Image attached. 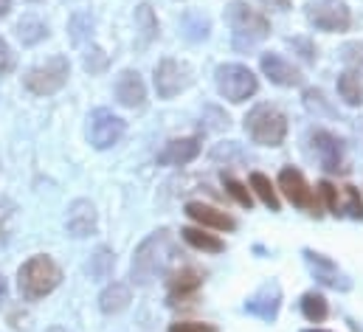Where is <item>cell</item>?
Returning <instances> with one entry per match:
<instances>
[{
	"instance_id": "cell-5",
	"label": "cell",
	"mask_w": 363,
	"mask_h": 332,
	"mask_svg": "<svg viewBox=\"0 0 363 332\" xmlns=\"http://www.w3.org/2000/svg\"><path fill=\"white\" fill-rule=\"evenodd\" d=\"M214 84H217L220 96L228 99L231 104H242V101H248V99L259 90V79L254 77V71L245 68V65H237V62L217 65V71H214Z\"/></svg>"
},
{
	"instance_id": "cell-29",
	"label": "cell",
	"mask_w": 363,
	"mask_h": 332,
	"mask_svg": "<svg viewBox=\"0 0 363 332\" xmlns=\"http://www.w3.org/2000/svg\"><path fill=\"white\" fill-rule=\"evenodd\" d=\"M223 186H225V192L242 206V209H248L251 211V206H254V197H251V192H248V186L245 183H240L237 177H231V175H223Z\"/></svg>"
},
{
	"instance_id": "cell-34",
	"label": "cell",
	"mask_w": 363,
	"mask_h": 332,
	"mask_svg": "<svg viewBox=\"0 0 363 332\" xmlns=\"http://www.w3.org/2000/svg\"><path fill=\"white\" fill-rule=\"evenodd\" d=\"M347 189V200H350V214L355 220H363V200H361V189L355 186H344Z\"/></svg>"
},
{
	"instance_id": "cell-18",
	"label": "cell",
	"mask_w": 363,
	"mask_h": 332,
	"mask_svg": "<svg viewBox=\"0 0 363 332\" xmlns=\"http://www.w3.org/2000/svg\"><path fill=\"white\" fill-rule=\"evenodd\" d=\"M200 155V138H172L161 153L158 164L161 166H186Z\"/></svg>"
},
{
	"instance_id": "cell-13",
	"label": "cell",
	"mask_w": 363,
	"mask_h": 332,
	"mask_svg": "<svg viewBox=\"0 0 363 332\" xmlns=\"http://www.w3.org/2000/svg\"><path fill=\"white\" fill-rule=\"evenodd\" d=\"M113 90H116V99H118L121 107L135 110V107H144V101H147V84L141 79V74L133 71V68H127V71L118 74Z\"/></svg>"
},
{
	"instance_id": "cell-33",
	"label": "cell",
	"mask_w": 363,
	"mask_h": 332,
	"mask_svg": "<svg viewBox=\"0 0 363 332\" xmlns=\"http://www.w3.org/2000/svg\"><path fill=\"white\" fill-rule=\"evenodd\" d=\"M107 62H110V60H107V54H104L101 48H88V51H85V71H88V74H101V71L107 68Z\"/></svg>"
},
{
	"instance_id": "cell-8",
	"label": "cell",
	"mask_w": 363,
	"mask_h": 332,
	"mask_svg": "<svg viewBox=\"0 0 363 332\" xmlns=\"http://www.w3.org/2000/svg\"><path fill=\"white\" fill-rule=\"evenodd\" d=\"M124 130H127L124 118H118L107 107H99L88 116V141H91L93 150H110L113 144L121 141Z\"/></svg>"
},
{
	"instance_id": "cell-2",
	"label": "cell",
	"mask_w": 363,
	"mask_h": 332,
	"mask_svg": "<svg viewBox=\"0 0 363 332\" xmlns=\"http://www.w3.org/2000/svg\"><path fill=\"white\" fill-rule=\"evenodd\" d=\"M62 282V270L51 256H31L28 262H23V267L17 270V287L20 296L26 301H40L48 293H54Z\"/></svg>"
},
{
	"instance_id": "cell-41",
	"label": "cell",
	"mask_w": 363,
	"mask_h": 332,
	"mask_svg": "<svg viewBox=\"0 0 363 332\" xmlns=\"http://www.w3.org/2000/svg\"><path fill=\"white\" fill-rule=\"evenodd\" d=\"M3 299H6V279L0 276V301H3Z\"/></svg>"
},
{
	"instance_id": "cell-35",
	"label": "cell",
	"mask_w": 363,
	"mask_h": 332,
	"mask_svg": "<svg viewBox=\"0 0 363 332\" xmlns=\"http://www.w3.org/2000/svg\"><path fill=\"white\" fill-rule=\"evenodd\" d=\"M304 104L310 107V110H321V113H333L327 104H324V93L321 90H315V87H310V90H304Z\"/></svg>"
},
{
	"instance_id": "cell-11",
	"label": "cell",
	"mask_w": 363,
	"mask_h": 332,
	"mask_svg": "<svg viewBox=\"0 0 363 332\" xmlns=\"http://www.w3.org/2000/svg\"><path fill=\"white\" fill-rule=\"evenodd\" d=\"M279 307H281V287H279V282H265V284L245 301V313H251V316H257V319H262V321H268V324L276 321Z\"/></svg>"
},
{
	"instance_id": "cell-17",
	"label": "cell",
	"mask_w": 363,
	"mask_h": 332,
	"mask_svg": "<svg viewBox=\"0 0 363 332\" xmlns=\"http://www.w3.org/2000/svg\"><path fill=\"white\" fill-rule=\"evenodd\" d=\"M259 68H262V74H265L273 84H279V87H298V84H301L298 68H293V65H290L287 60H281L279 54H262Z\"/></svg>"
},
{
	"instance_id": "cell-37",
	"label": "cell",
	"mask_w": 363,
	"mask_h": 332,
	"mask_svg": "<svg viewBox=\"0 0 363 332\" xmlns=\"http://www.w3.org/2000/svg\"><path fill=\"white\" fill-rule=\"evenodd\" d=\"M169 332H217L214 324H203V321H178L172 324Z\"/></svg>"
},
{
	"instance_id": "cell-4",
	"label": "cell",
	"mask_w": 363,
	"mask_h": 332,
	"mask_svg": "<svg viewBox=\"0 0 363 332\" xmlns=\"http://www.w3.org/2000/svg\"><path fill=\"white\" fill-rule=\"evenodd\" d=\"M245 133L251 135L254 144L262 147H281L287 138V118L279 107L273 104H257L245 116Z\"/></svg>"
},
{
	"instance_id": "cell-36",
	"label": "cell",
	"mask_w": 363,
	"mask_h": 332,
	"mask_svg": "<svg viewBox=\"0 0 363 332\" xmlns=\"http://www.w3.org/2000/svg\"><path fill=\"white\" fill-rule=\"evenodd\" d=\"M11 71H14V54H11L9 43L0 37V77H6V74H11Z\"/></svg>"
},
{
	"instance_id": "cell-26",
	"label": "cell",
	"mask_w": 363,
	"mask_h": 332,
	"mask_svg": "<svg viewBox=\"0 0 363 332\" xmlns=\"http://www.w3.org/2000/svg\"><path fill=\"white\" fill-rule=\"evenodd\" d=\"M113 267H116V253L107 248V245L96 248V253H93L91 262H88V273H91V279H96V282L110 279Z\"/></svg>"
},
{
	"instance_id": "cell-39",
	"label": "cell",
	"mask_w": 363,
	"mask_h": 332,
	"mask_svg": "<svg viewBox=\"0 0 363 332\" xmlns=\"http://www.w3.org/2000/svg\"><path fill=\"white\" fill-rule=\"evenodd\" d=\"M262 6H268L271 11H287L290 9V0H259Z\"/></svg>"
},
{
	"instance_id": "cell-24",
	"label": "cell",
	"mask_w": 363,
	"mask_h": 332,
	"mask_svg": "<svg viewBox=\"0 0 363 332\" xmlns=\"http://www.w3.org/2000/svg\"><path fill=\"white\" fill-rule=\"evenodd\" d=\"M135 28L141 34V45H147L158 37V20H155V11H152L150 3H141L135 9Z\"/></svg>"
},
{
	"instance_id": "cell-40",
	"label": "cell",
	"mask_w": 363,
	"mask_h": 332,
	"mask_svg": "<svg viewBox=\"0 0 363 332\" xmlns=\"http://www.w3.org/2000/svg\"><path fill=\"white\" fill-rule=\"evenodd\" d=\"M9 9H11V0H0V17H6Z\"/></svg>"
},
{
	"instance_id": "cell-7",
	"label": "cell",
	"mask_w": 363,
	"mask_h": 332,
	"mask_svg": "<svg viewBox=\"0 0 363 332\" xmlns=\"http://www.w3.org/2000/svg\"><path fill=\"white\" fill-rule=\"evenodd\" d=\"M307 20L318 28V31H347L352 26V11L344 0H310L304 6Z\"/></svg>"
},
{
	"instance_id": "cell-23",
	"label": "cell",
	"mask_w": 363,
	"mask_h": 332,
	"mask_svg": "<svg viewBox=\"0 0 363 332\" xmlns=\"http://www.w3.org/2000/svg\"><path fill=\"white\" fill-rule=\"evenodd\" d=\"M301 313H304L307 321L321 324V321H327V316H330V304H327V299H324L321 293L310 290V293L301 296Z\"/></svg>"
},
{
	"instance_id": "cell-16",
	"label": "cell",
	"mask_w": 363,
	"mask_h": 332,
	"mask_svg": "<svg viewBox=\"0 0 363 332\" xmlns=\"http://www.w3.org/2000/svg\"><path fill=\"white\" fill-rule=\"evenodd\" d=\"M186 214L200 226V228H211V231H234L237 228V220L214 206H206V203H189L186 206Z\"/></svg>"
},
{
	"instance_id": "cell-20",
	"label": "cell",
	"mask_w": 363,
	"mask_h": 332,
	"mask_svg": "<svg viewBox=\"0 0 363 332\" xmlns=\"http://www.w3.org/2000/svg\"><path fill=\"white\" fill-rule=\"evenodd\" d=\"M181 237H183V243H186V245L203 250V253H223V250H225V245H223V240H220V237L208 234V231H206V228H200V226H189V228H183Z\"/></svg>"
},
{
	"instance_id": "cell-19",
	"label": "cell",
	"mask_w": 363,
	"mask_h": 332,
	"mask_svg": "<svg viewBox=\"0 0 363 332\" xmlns=\"http://www.w3.org/2000/svg\"><path fill=\"white\" fill-rule=\"evenodd\" d=\"M130 301H133L130 287H127L124 282H113V284H107V287L101 290V296H99V310H101L104 316H116V313H124V310L130 307Z\"/></svg>"
},
{
	"instance_id": "cell-43",
	"label": "cell",
	"mask_w": 363,
	"mask_h": 332,
	"mask_svg": "<svg viewBox=\"0 0 363 332\" xmlns=\"http://www.w3.org/2000/svg\"><path fill=\"white\" fill-rule=\"evenodd\" d=\"M304 332H330V330H304Z\"/></svg>"
},
{
	"instance_id": "cell-27",
	"label": "cell",
	"mask_w": 363,
	"mask_h": 332,
	"mask_svg": "<svg viewBox=\"0 0 363 332\" xmlns=\"http://www.w3.org/2000/svg\"><path fill=\"white\" fill-rule=\"evenodd\" d=\"M251 189L257 192V197H259L271 211H279V209H281L279 194H276V189H273V183L268 175H262V172H251Z\"/></svg>"
},
{
	"instance_id": "cell-10",
	"label": "cell",
	"mask_w": 363,
	"mask_h": 332,
	"mask_svg": "<svg viewBox=\"0 0 363 332\" xmlns=\"http://www.w3.org/2000/svg\"><path fill=\"white\" fill-rule=\"evenodd\" d=\"M279 189L284 192V197H287L296 209H304V211H310V214H321V211H318V197L313 194L310 183L304 180V175H301L298 169L284 166V169L279 172Z\"/></svg>"
},
{
	"instance_id": "cell-25",
	"label": "cell",
	"mask_w": 363,
	"mask_h": 332,
	"mask_svg": "<svg viewBox=\"0 0 363 332\" xmlns=\"http://www.w3.org/2000/svg\"><path fill=\"white\" fill-rule=\"evenodd\" d=\"M338 93L350 107H361L363 104V82L355 71H347L338 77Z\"/></svg>"
},
{
	"instance_id": "cell-42",
	"label": "cell",
	"mask_w": 363,
	"mask_h": 332,
	"mask_svg": "<svg viewBox=\"0 0 363 332\" xmlns=\"http://www.w3.org/2000/svg\"><path fill=\"white\" fill-rule=\"evenodd\" d=\"M48 332H68V330H65V327H51Z\"/></svg>"
},
{
	"instance_id": "cell-28",
	"label": "cell",
	"mask_w": 363,
	"mask_h": 332,
	"mask_svg": "<svg viewBox=\"0 0 363 332\" xmlns=\"http://www.w3.org/2000/svg\"><path fill=\"white\" fill-rule=\"evenodd\" d=\"M208 20L203 17V14H197V11H189L186 17H183V34H186V40H191V43H200V40H206L208 37Z\"/></svg>"
},
{
	"instance_id": "cell-9",
	"label": "cell",
	"mask_w": 363,
	"mask_h": 332,
	"mask_svg": "<svg viewBox=\"0 0 363 332\" xmlns=\"http://www.w3.org/2000/svg\"><path fill=\"white\" fill-rule=\"evenodd\" d=\"M191 82H194V77H191V68L186 62L167 57L155 65V90L161 99H175Z\"/></svg>"
},
{
	"instance_id": "cell-22",
	"label": "cell",
	"mask_w": 363,
	"mask_h": 332,
	"mask_svg": "<svg viewBox=\"0 0 363 332\" xmlns=\"http://www.w3.org/2000/svg\"><path fill=\"white\" fill-rule=\"evenodd\" d=\"M17 37H20V43H23V45H37L40 40H45V37H48V26H45L40 17L26 14V17L17 23Z\"/></svg>"
},
{
	"instance_id": "cell-14",
	"label": "cell",
	"mask_w": 363,
	"mask_h": 332,
	"mask_svg": "<svg viewBox=\"0 0 363 332\" xmlns=\"http://www.w3.org/2000/svg\"><path fill=\"white\" fill-rule=\"evenodd\" d=\"M304 259L310 262V267H313V273H315V279L321 282V284H327V287H335V290H350L352 287V282L338 270V265L330 259V256H324V253H315V250H304Z\"/></svg>"
},
{
	"instance_id": "cell-31",
	"label": "cell",
	"mask_w": 363,
	"mask_h": 332,
	"mask_svg": "<svg viewBox=\"0 0 363 332\" xmlns=\"http://www.w3.org/2000/svg\"><path fill=\"white\" fill-rule=\"evenodd\" d=\"M341 60L358 74H363V43H347L344 48H341Z\"/></svg>"
},
{
	"instance_id": "cell-32",
	"label": "cell",
	"mask_w": 363,
	"mask_h": 332,
	"mask_svg": "<svg viewBox=\"0 0 363 332\" xmlns=\"http://www.w3.org/2000/svg\"><path fill=\"white\" fill-rule=\"evenodd\" d=\"M318 194L324 197V203H327V211L338 217V214H341V200H338V189H335V186H333L330 180H321V183H318Z\"/></svg>"
},
{
	"instance_id": "cell-6",
	"label": "cell",
	"mask_w": 363,
	"mask_h": 332,
	"mask_svg": "<svg viewBox=\"0 0 363 332\" xmlns=\"http://www.w3.org/2000/svg\"><path fill=\"white\" fill-rule=\"evenodd\" d=\"M68 77H71V62H68V57L57 54V57L45 60L43 65H34L26 74L23 82H26V87L31 93H37V96H51V93H57L62 84L68 82Z\"/></svg>"
},
{
	"instance_id": "cell-3",
	"label": "cell",
	"mask_w": 363,
	"mask_h": 332,
	"mask_svg": "<svg viewBox=\"0 0 363 332\" xmlns=\"http://www.w3.org/2000/svg\"><path fill=\"white\" fill-rule=\"evenodd\" d=\"M225 20L234 31V45L237 48H248L254 43H262L271 34V23L268 17H262L259 11L248 9V3L242 0H231L225 6Z\"/></svg>"
},
{
	"instance_id": "cell-12",
	"label": "cell",
	"mask_w": 363,
	"mask_h": 332,
	"mask_svg": "<svg viewBox=\"0 0 363 332\" xmlns=\"http://www.w3.org/2000/svg\"><path fill=\"white\" fill-rule=\"evenodd\" d=\"M310 144H313L318 161L327 172H341L344 169V144H341L338 135H333L327 130H313L310 133Z\"/></svg>"
},
{
	"instance_id": "cell-21",
	"label": "cell",
	"mask_w": 363,
	"mask_h": 332,
	"mask_svg": "<svg viewBox=\"0 0 363 332\" xmlns=\"http://www.w3.org/2000/svg\"><path fill=\"white\" fill-rule=\"evenodd\" d=\"M200 273L194 270V267H183V270H178L172 279H169V304H178V299H183V296H189V293H194L197 287H200Z\"/></svg>"
},
{
	"instance_id": "cell-38",
	"label": "cell",
	"mask_w": 363,
	"mask_h": 332,
	"mask_svg": "<svg viewBox=\"0 0 363 332\" xmlns=\"http://www.w3.org/2000/svg\"><path fill=\"white\" fill-rule=\"evenodd\" d=\"M290 48H296V51H298V57H301L304 62H315V48H313L307 40L296 37V40H290Z\"/></svg>"
},
{
	"instance_id": "cell-15",
	"label": "cell",
	"mask_w": 363,
	"mask_h": 332,
	"mask_svg": "<svg viewBox=\"0 0 363 332\" xmlns=\"http://www.w3.org/2000/svg\"><path fill=\"white\" fill-rule=\"evenodd\" d=\"M65 231L77 240L82 237H91L96 231V206L91 200H74L71 209H68V217H65Z\"/></svg>"
},
{
	"instance_id": "cell-1",
	"label": "cell",
	"mask_w": 363,
	"mask_h": 332,
	"mask_svg": "<svg viewBox=\"0 0 363 332\" xmlns=\"http://www.w3.org/2000/svg\"><path fill=\"white\" fill-rule=\"evenodd\" d=\"M178 259V245L175 237L167 228L152 231L133 253V265H130V279L135 284H152L158 276H164Z\"/></svg>"
},
{
	"instance_id": "cell-30",
	"label": "cell",
	"mask_w": 363,
	"mask_h": 332,
	"mask_svg": "<svg viewBox=\"0 0 363 332\" xmlns=\"http://www.w3.org/2000/svg\"><path fill=\"white\" fill-rule=\"evenodd\" d=\"M85 34H88V37L93 34V17L88 11H79V17L74 14V20H71V40H74V43H82Z\"/></svg>"
}]
</instances>
